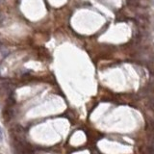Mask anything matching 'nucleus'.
I'll return each mask as SVG.
<instances>
[{"instance_id": "obj_1", "label": "nucleus", "mask_w": 154, "mask_h": 154, "mask_svg": "<svg viewBox=\"0 0 154 154\" xmlns=\"http://www.w3.org/2000/svg\"><path fill=\"white\" fill-rule=\"evenodd\" d=\"M2 140V130H1V128H0V141Z\"/></svg>"}]
</instances>
